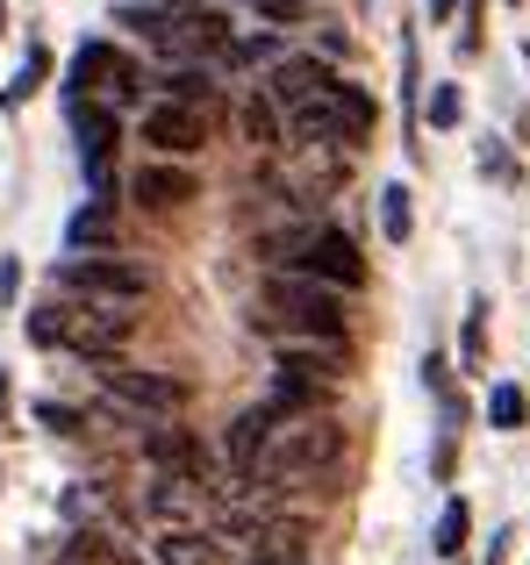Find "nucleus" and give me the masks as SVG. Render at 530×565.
I'll return each mask as SVG.
<instances>
[{"label": "nucleus", "mask_w": 530, "mask_h": 565, "mask_svg": "<svg viewBox=\"0 0 530 565\" xmlns=\"http://www.w3.org/2000/svg\"><path fill=\"white\" fill-rule=\"evenodd\" d=\"M344 466V423L330 408H301V415H273V429L258 437L252 466L265 487H294V480H330Z\"/></svg>", "instance_id": "nucleus-1"}, {"label": "nucleus", "mask_w": 530, "mask_h": 565, "mask_svg": "<svg viewBox=\"0 0 530 565\" xmlns=\"http://www.w3.org/2000/svg\"><path fill=\"white\" fill-rule=\"evenodd\" d=\"M29 344L36 351H72V359L100 365V359H123L129 330H137V316H129V301H94V294H57L51 308H29Z\"/></svg>", "instance_id": "nucleus-2"}, {"label": "nucleus", "mask_w": 530, "mask_h": 565, "mask_svg": "<svg viewBox=\"0 0 530 565\" xmlns=\"http://www.w3.org/2000/svg\"><path fill=\"white\" fill-rule=\"evenodd\" d=\"M258 322H273L287 337H337L344 344V287H322L308 273H279L258 301Z\"/></svg>", "instance_id": "nucleus-3"}, {"label": "nucleus", "mask_w": 530, "mask_h": 565, "mask_svg": "<svg viewBox=\"0 0 530 565\" xmlns=\"http://www.w3.org/2000/svg\"><path fill=\"white\" fill-rule=\"evenodd\" d=\"M51 287L57 294H94V301H151V265H129V258H100V250H80V258L51 265Z\"/></svg>", "instance_id": "nucleus-4"}, {"label": "nucleus", "mask_w": 530, "mask_h": 565, "mask_svg": "<svg viewBox=\"0 0 530 565\" xmlns=\"http://www.w3.org/2000/svg\"><path fill=\"white\" fill-rule=\"evenodd\" d=\"M287 273H308V279H322V287H351V294L365 287V258H359V244H351L344 230H308V236H294Z\"/></svg>", "instance_id": "nucleus-5"}, {"label": "nucleus", "mask_w": 530, "mask_h": 565, "mask_svg": "<svg viewBox=\"0 0 530 565\" xmlns=\"http://www.w3.org/2000/svg\"><path fill=\"white\" fill-rule=\"evenodd\" d=\"M86 86H100L108 108H123V100L144 94V72H137V57H123L115 43H80V51H72V72H65V94H86Z\"/></svg>", "instance_id": "nucleus-6"}, {"label": "nucleus", "mask_w": 530, "mask_h": 565, "mask_svg": "<svg viewBox=\"0 0 530 565\" xmlns=\"http://www.w3.org/2000/svg\"><path fill=\"white\" fill-rule=\"evenodd\" d=\"M94 380H100V394H108V401H123V408H137V415H180L187 408V386L166 380V373H144V365L100 359Z\"/></svg>", "instance_id": "nucleus-7"}, {"label": "nucleus", "mask_w": 530, "mask_h": 565, "mask_svg": "<svg viewBox=\"0 0 530 565\" xmlns=\"http://www.w3.org/2000/svg\"><path fill=\"white\" fill-rule=\"evenodd\" d=\"M72 137H80V166H86V186L94 193H115V172H108V143H115V108L72 94Z\"/></svg>", "instance_id": "nucleus-8"}, {"label": "nucleus", "mask_w": 530, "mask_h": 565, "mask_svg": "<svg viewBox=\"0 0 530 565\" xmlns=\"http://www.w3.org/2000/svg\"><path fill=\"white\" fill-rule=\"evenodd\" d=\"M144 143H151L158 158H194L201 143H209V115H201L194 100H158V108L144 115Z\"/></svg>", "instance_id": "nucleus-9"}, {"label": "nucleus", "mask_w": 530, "mask_h": 565, "mask_svg": "<svg viewBox=\"0 0 530 565\" xmlns=\"http://www.w3.org/2000/svg\"><path fill=\"white\" fill-rule=\"evenodd\" d=\"M144 458H151L158 472H172V480H194V487H223V472H215V458L201 451L187 429H151L144 437Z\"/></svg>", "instance_id": "nucleus-10"}, {"label": "nucleus", "mask_w": 530, "mask_h": 565, "mask_svg": "<svg viewBox=\"0 0 530 565\" xmlns=\"http://www.w3.org/2000/svg\"><path fill=\"white\" fill-rule=\"evenodd\" d=\"M151 565H230V544L201 523H166L151 537Z\"/></svg>", "instance_id": "nucleus-11"}, {"label": "nucleus", "mask_w": 530, "mask_h": 565, "mask_svg": "<svg viewBox=\"0 0 530 565\" xmlns=\"http://www.w3.org/2000/svg\"><path fill=\"white\" fill-rule=\"evenodd\" d=\"M337 72L322 65V57H273V72H265V94L279 100V108H294V100H308V94H322Z\"/></svg>", "instance_id": "nucleus-12"}, {"label": "nucleus", "mask_w": 530, "mask_h": 565, "mask_svg": "<svg viewBox=\"0 0 530 565\" xmlns=\"http://www.w3.org/2000/svg\"><path fill=\"white\" fill-rule=\"evenodd\" d=\"M279 373H308L322 386L344 380V351H337V337H287L279 344Z\"/></svg>", "instance_id": "nucleus-13"}, {"label": "nucleus", "mask_w": 530, "mask_h": 565, "mask_svg": "<svg viewBox=\"0 0 530 565\" xmlns=\"http://www.w3.org/2000/svg\"><path fill=\"white\" fill-rule=\"evenodd\" d=\"M201 193V180L187 166H166V158H158V166H144L137 172V201L151 207V215H172V207H187Z\"/></svg>", "instance_id": "nucleus-14"}, {"label": "nucleus", "mask_w": 530, "mask_h": 565, "mask_svg": "<svg viewBox=\"0 0 530 565\" xmlns=\"http://www.w3.org/2000/svg\"><path fill=\"white\" fill-rule=\"evenodd\" d=\"M57 565H151L137 552V544H123L115 530H72L65 544H57Z\"/></svg>", "instance_id": "nucleus-15"}, {"label": "nucleus", "mask_w": 530, "mask_h": 565, "mask_svg": "<svg viewBox=\"0 0 530 565\" xmlns=\"http://www.w3.org/2000/svg\"><path fill=\"white\" fill-rule=\"evenodd\" d=\"M209 487H194V480H151V494H144V509L158 515V523H201L209 530Z\"/></svg>", "instance_id": "nucleus-16"}, {"label": "nucleus", "mask_w": 530, "mask_h": 565, "mask_svg": "<svg viewBox=\"0 0 530 565\" xmlns=\"http://www.w3.org/2000/svg\"><path fill=\"white\" fill-rule=\"evenodd\" d=\"M65 250H115V193H94L65 222Z\"/></svg>", "instance_id": "nucleus-17"}, {"label": "nucleus", "mask_w": 530, "mask_h": 565, "mask_svg": "<svg viewBox=\"0 0 530 565\" xmlns=\"http://www.w3.org/2000/svg\"><path fill=\"white\" fill-rule=\"evenodd\" d=\"M409 230H416V201H409V186H380V236L388 244H409Z\"/></svg>", "instance_id": "nucleus-18"}, {"label": "nucleus", "mask_w": 530, "mask_h": 565, "mask_svg": "<svg viewBox=\"0 0 530 565\" xmlns=\"http://www.w3.org/2000/svg\"><path fill=\"white\" fill-rule=\"evenodd\" d=\"M244 137H252V143H287V115H279L273 94H252V100H244Z\"/></svg>", "instance_id": "nucleus-19"}, {"label": "nucleus", "mask_w": 530, "mask_h": 565, "mask_svg": "<svg viewBox=\"0 0 530 565\" xmlns=\"http://www.w3.org/2000/svg\"><path fill=\"white\" fill-rule=\"evenodd\" d=\"M466 530H474V515H466V501H445V515H437V530H431V552H437V558H459Z\"/></svg>", "instance_id": "nucleus-20"}, {"label": "nucleus", "mask_w": 530, "mask_h": 565, "mask_svg": "<svg viewBox=\"0 0 530 565\" xmlns=\"http://www.w3.org/2000/svg\"><path fill=\"white\" fill-rule=\"evenodd\" d=\"M252 565H308V544H301V530H265L258 537V558Z\"/></svg>", "instance_id": "nucleus-21"}, {"label": "nucleus", "mask_w": 530, "mask_h": 565, "mask_svg": "<svg viewBox=\"0 0 530 565\" xmlns=\"http://www.w3.org/2000/svg\"><path fill=\"white\" fill-rule=\"evenodd\" d=\"M523 415H530V401H523V386H495V394H488V423L495 429H523Z\"/></svg>", "instance_id": "nucleus-22"}, {"label": "nucleus", "mask_w": 530, "mask_h": 565, "mask_svg": "<svg viewBox=\"0 0 530 565\" xmlns=\"http://www.w3.org/2000/svg\"><path fill=\"white\" fill-rule=\"evenodd\" d=\"M166 86H172V100H194V108H201V100H215V79H209L201 65H180V72H166Z\"/></svg>", "instance_id": "nucleus-23"}, {"label": "nucleus", "mask_w": 530, "mask_h": 565, "mask_svg": "<svg viewBox=\"0 0 530 565\" xmlns=\"http://www.w3.org/2000/svg\"><path fill=\"white\" fill-rule=\"evenodd\" d=\"M423 122L431 129H459V86H437V94L423 100Z\"/></svg>", "instance_id": "nucleus-24"}, {"label": "nucleus", "mask_w": 530, "mask_h": 565, "mask_svg": "<svg viewBox=\"0 0 530 565\" xmlns=\"http://www.w3.org/2000/svg\"><path fill=\"white\" fill-rule=\"evenodd\" d=\"M36 423L51 437H80V408H65V401H36Z\"/></svg>", "instance_id": "nucleus-25"}, {"label": "nucleus", "mask_w": 530, "mask_h": 565, "mask_svg": "<svg viewBox=\"0 0 530 565\" xmlns=\"http://www.w3.org/2000/svg\"><path fill=\"white\" fill-rule=\"evenodd\" d=\"M43 72H51V57H43V51H29V65H22V79L8 86V100H29V94L43 86Z\"/></svg>", "instance_id": "nucleus-26"}, {"label": "nucleus", "mask_w": 530, "mask_h": 565, "mask_svg": "<svg viewBox=\"0 0 530 565\" xmlns=\"http://www.w3.org/2000/svg\"><path fill=\"white\" fill-rule=\"evenodd\" d=\"M480 351H488V316L474 308V322H466V365H480Z\"/></svg>", "instance_id": "nucleus-27"}, {"label": "nucleus", "mask_w": 530, "mask_h": 565, "mask_svg": "<svg viewBox=\"0 0 530 565\" xmlns=\"http://www.w3.org/2000/svg\"><path fill=\"white\" fill-rule=\"evenodd\" d=\"M258 14H273V22H294V14H301V0H252Z\"/></svg>", "instance_id": "nucleus-28"}, {"label": "nucleus", "mask_w": 530, "mask_h": 565, "mask_svg": "<svg viewBox=\"0 0 530 565\" xmlns=\"http://www.w3.org/2000/svg\"><path fill=\"white\" fill-rule=\"evenodd\" d=\"M452 8H459V0H431V14H437V22H452Z\"/></svg>", "instance_id": "nucleus-29"}, {"label": "nucleus", "mask_w": 530, "mask_h": 565, "mask_svg": "<svg viewBox=\"0 0 530 565\" xmlns=\"http://www.w3.org/2000/svg\"><path fill=\"white\" fill-rule=\"evenodd\" d=\"M0 22H8V0H0Z\"/></svg>", "instance_id": "nucleus-30"}, {"label": "nucleus", "mask_w": 530, "mask_h": 565, "mask_svg": "<svg viewBox=\"0 0 530 565\" xmlns=\"http://www.w3.org/2000/svg\"><path fill=\"white\" fill-rule=\"evenodd\" d=\"M158 8H180V0H158Z\"/></svg>", "instance_id": "nucleus-31"}, {"label": "nucleus", "mask_w": 530, "mask_h": 565, "mask_svg": "<svg viewBox=\"0 0 530 565\" xmlns=\"http://www.w3.org/2000/svg\"><path fill=\"white\" fill-rule=\"evenodd\" d=\"M523 57H530V51H523Z\"/></svg>", "instance_id": "nucleus-32"}]
</instances>
